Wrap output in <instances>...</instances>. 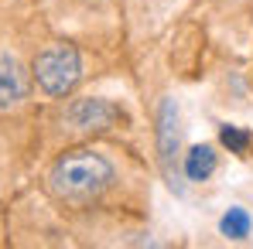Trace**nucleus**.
I'll return each instance as SVG.
<instances>
[{
    "mask_svg": "<svg viewBox=\"0 0 253 249\" xmlns=\"http://www.w3.org/2000/svg\"><path fill=\"white\" fill-rule=\"evenodd\" d=\"M58 123L72 133L92 137V133H106V130H117L120 123H126V109L113 99H103V96H79L62 109Z\"/></svg>",
    "mask_w": 253,
    "mask_h": 249,
    "instance_id": "obj_3",
    "label": "nucleus"
},
{
    "mask_svg": "<svg viewBox=\"0 0 253 249\" xmlns=\"http://www.w3.org/2000/svg\"><path fill=\"white\" fill-rule=\"evenodd\" d=\"M158 161L161 171L171 181V188L178 184V174H181V116H178V103L165 96L161 106H158Z\"/></svg>",
    "mask_w": 253,
    "mask_h": 249,
    "instance_id": "obj_4",
    "label": "nucleus"
},
{
    "mask_svg": "<svg viewBox=\"0 0 253 249\" xmlns=\"http://www.w3.org/2000/svg\"><path fill=\"white\" fill-rule=\"evenodd\" d=\"M215 167H219V154L212 143H195V147H188V154H181V174L195 184L209 181Z\"/></svg>",
    "mask_w": 253,
    "mask_h": 249,
    "instance_id": "obj_6",
    "label": "nucleus"
},
{
    "mask_svg": "<svg viewBox=\"0 0 253 249\" xmlns=\"http://www.w3.org/2000/svg\"><path fill=\"white\" fill-rule=\"evenodd\" d=\"M48 195L62 208H99L120 184L117 164L96 147H72L48 171Z\"/></svg>",
    "mask_w": 253,
    "mask_h": 249,
    "instance_id": "obj_1",
    "label": "nucleus"
},
{
    "mask_svg": "<svg viewBox=\"0 0 253 249\" xmlns=\"http://www.w3.org/2000/svg\"><path fill=\"white\" fill-rule=\"evenodd\" d=\"M28 92H31V79H28L24 65L10 51H0V113L24 106Z\"/></svg>",
    "mask_w": 253,
    "mask_h": 249,
    "instance_id": "obj_5",
    "label": "nucleus"
},
{
    "mask_svg": "<svg viewBox=\"0 0 253 249\" xmlns=\"http://www.w3.org/2000/svg\"><path fill=\"white\" fill-rule=\"evenodd\" d=\"M31 79L38 85V92L48 99H62L69 96L76 85L83 82V55L79 48L69 41H51L31 62Z\"/></svg>",
    "mask_w": 253,
    "mask_h": 249,
    "instance_id": "obj_2",
    "label": "nucleus"
},
{
    "mask_svg": "<svg viewBox=\"0 0 253 249\" xmlns=\"http://www.w3.org/2000/svg\"><path fill=\"white\" fill-rule=\"evenodd\" d=\"M250 229H253V218H250V212L247 208H240V205H233L222 218H219V232L226 236V239H247L250 236Z\"/></svg>",
    "mask_w": 253,
    "mask_h": 249,
    "instance_id": "obj_8",
    "label": "nucleus"
},
{
    "mask_svg": "<svg viewBox=\"0 0 253 249\" xmlns=\"http://www.w3.org/2000/svg\"><path fill=\"white\" fill-rule=\"evenodd\" d=\"M219 143L229 150V154H236V157H247L253 150V133L247 126H236V123H222L219 126Z\"/></svg>",
    "mask_w": 253,
    "mask_h": 249,
    "instance_id": "obj_7",
    "label": "nucleus"
}]
</instances>
